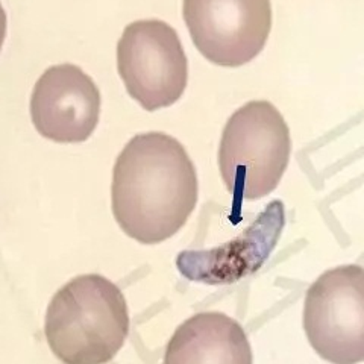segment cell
Masks as SVG:
<instances>
[{"label": "cell", "mask_w": 364, "mask_h": 364, "mask_svg": "<svg viewBox=\"0 0 364 364\" xmlns=\"http://www.w3.org/2000/svg\"><path fill=\"white\" fill-rule=\"evenodd\" d=\"M117 68L128 95L146 111L172 107L188 84V60L178 33L156 18L124 28L117 44Z\"/></svg>", "instance_id": "5"}, {"label": "cell", "mask_w": 364, "mask_h": 364, "mask_svg": "<svg viewBox=\"0 0 364 364\" xmlns=\"http://www.w3.org/2000/svg\"><path fill=\"white\" fill-rule=\"evenodd\" d=\"M100 91L82 68L52 65L33 87L31 117L38 134L55 143H82L100 116Z\"/></svg>", "instance_id": "7"}, {"label": "cell", "mask_w": 364, "mask_h": 364, "mask_svg": "<svg viewBox=\"0 0 364 364\" xmlns=\"http://www.w3.org/2000/svg\"><path fill=\"white\" fill-rule=\"evenodd\" d=\"M164 364H252V348L235 318L203 311L176 328L167 343Z\"/></svg>", "instance_id": "8"}, {"label": "cell", "mask_w": 364, "mask_h": 364, "mask_svg": "<svg viewBox=\"0 0 364 364\" xmlns=\"http://www.w3.org/2000/svg\"><path fill=\"white\" fill-rule=\"evenodd\" d=\"M290 155V129L282 114L267 100H252L226 122L219 146L220 175L237 200H257L279 186Z\"/></svg>", "instance_id": "3"}, {"label": "cell", "mask_w": 364, "mask_h": 364, "mask_svg": "<svg viewBox=\"0 0 364 364\" xmlns=\"http://www.w3.org/2000/svg\"><path fill=\"white\" fill-rule=\"evenodd\" d=\"M199 184L186 147L163 132L135 135L112 170V214L141 245L173 237L195 211Z\"/></svg>", "instance_id": "1"}, {"label": "cell", "mask_w": 364, "mask_h": 364, "mask_svg": "<svg viewBox=\"0 0 364 364\" xmlns=\"http://www.w3.org/2000/svg\"><path fill=\"white\" fill-rule=\"evenodd\" d=\"M129 334V311L122 290L108 278L87 273L52 298L44 336L64 364H107Z\"/></svg>", "instance_id": "2"}, {"label": "cell", "mask_w": 364, "mask_h": 364, "mask_svg": "<svg viewBox=\"0 0 364 364\" xmlns=\"http://www.w3.org/2000/svg\"><path fill=\"white\" fill-rule=\"evenodd\" d=\"M182 14L196 49L222 67L255 60L272 29L270 0H184Z\"/></svg>", "instance_id": "6"}, {"label": "cell", "mask_w": 364, "mask_h": 364, "mask_svg": "<svg viewBox=\"0 0 364 364\" xmlns=\"http://www.w3.org/2000/svg\"><path fill=\"white\" fill-rule=\"evenodd\" d=\"M6 25H8L6 13H5L2 4H0V49H2V46L6 38Z\"/></svg>", "instance_id": "9"}, {"label": "cell", "mask_w": 364, "mask_h": 364, "mask_svg": "<svg viewBox=\"0 0 364 364\" xmlns=\"http://www.w3.org/2000/svg\"><path fill=\"white\" fill-rule=\"evenodd\" d=\"M304 329L325 361L364 363V267L338 266L311 284L304 302Z\"/></svg>", "instance_id": "4"}]
</instances>
